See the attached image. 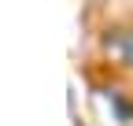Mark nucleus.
Returning a JSON list of instances; mask_svg holds the SVG:
<instances>
[{
    "instance_id": "1",
    "label": "nucleus",
    "mask_w": 133,
    "mask_h": 126,
    "mask_svg": "<svg viewBox=\"0 0 133 126\" xmlns=\"http://www.w3.org/2000/svg\"><path fill=\"white\" fill-rule=\"evenodd\" d=\"M100 45H104V56L107 59H115L118 67L133 71V26H111Z\"/></svg>"
}]
</instances>
